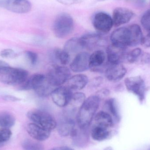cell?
Returning a JSON list of instances; mask_svg holds the SVG:
<instances>
[{"label": "cell", "mask_w": 150, "mask_h": 150, "mask_svg": "<svg viewBox=\"0 0 150 150\" xmlns=\"http://www.w3.org/2000/svg\"><path fill=\"white\" fill-rule=\"evenodd\" d=\"M58 2L65 5L78 4L83 2L84 0H56Z\"/></svg>", "instance_id": "37"}, {"label": "cell", "mask_w": 150, "mask_h": 150, "mask_svg": "<svg viewBox=\"0 0 150 150\" xmlns=\"http://www.w3.org/2000/svg\"><path fill=\"white\" fill-rule=\"evenodd\" d=\"M142 51L141 48H136L127 53L126 59L129 63H134L138 62L142 58Z\"/></svg>", "instance_id": "31"}, {"label": "cell", "mask_w": 150, "mask_h": 150, "mask_svg": "<svg viewBox=\"0 0 150 150\" xmlns=\"http://www.w3.org/2000/svg\"><path fill=\"white\" fill-rule=\"evenodd\" d=\"M89 83L86 75L79 74L71 77L68 81V87L72 91H79L83 89Z\"/></svg>", "instance_id": "22"}, {"label": "cell", "mask_w": 150, "mask_h": 150, "mask_svg": "<svg viewBox=\"0 0 150 150\" xmlns=\"http://www.w3.org/2000/svg\"><path fill=\"white\" fill-rule=\"evenodd\" d=\"M27 116L32 122L51 132L57 127V122L54 117L44 110H30L27 112Z\"/></svg>", "instance_id": "4"}, {"label": "cell", "mask_w": 150, "mask_h": 150, "mask_svg": "<svg viewBox=\"0 0 150 150\" xmlns=\"http://www.w3.org/2000/svg\"><path fill=\"white\" fill-rule=\"evenodd\" d=\"M46 79V76L40 74H35L28 77L26 80L20 85L19 89L23 91L35 90L42 84Z\"/></svg>", "instance_id": "19"}, {"label": "cell", "mask_w": 150, "mask_h": 150, "mask_svg": "<svg viewBox=\"0 0 150 150\" xmlns=\"http://www.w3.org/2000/svg\"><path fill=\"white\" fill-rule=\"evenodd\" d=\"M81 46L83 49L92 50L100 45L104 40L101 34L89 33L85 34L79 38Z\"/></svg>", "instance_id": "17"}, {"label": "cell", "mask_w": 150, "mask_h": 150, "mask_svg": "<svg viewBox=\"0 0 150 150\" xmlns=\"http://www.w3.org/2000/svg\"><path fill=\"white\" fill-rule=\"evenodd\" d=\"M106 54L101 50H97L90 56L89 69L93 72H100L104 67L106 60Z\"/></svg>", "instance_id": "16"}, {"label": "cell", "mask_w": 150, "mask_h": 150, "mask_svg": "<svg viewBox=\"0 0 150 150\" xmlns=\"http://www.w3.org/2000/svg\"><path fill=\"white\" fill-rule=\"evenodd\" d=\"M27 132L34 140L43 142L48 139L51 134V131L33 123H29L27 126Z\"/></svg>", "instance_id": "18"}, {"label": "cell", "mask_w": 150, "mask_h": 150, "mask_svg": "<svg viewBox=\"0 0 150 150\" xmlns=\"http://www.w3.org/2000/svg\"><path fill=\"white\" fill-rule=\"evenodd\" d=\"M94 125L110 129L114 126V121L112 115L108 112L100 111L95 115Z\"/></svg>", "instance_id": "23"}, {"label": "cell", "mask_w": 150, "mask_h": 150, "mask_svg": "<svg viewBox=\"0 0 150 150\" xmlns=\"http://www.w3.org/2000/svg\"><path fill=\"white\" fill-rule=\"evenodd\" d=\"M22 147L24 150H45L43 144L29 139L23 141Z\"/></svg>", "instance_id": "30"}, {"label": "cell", "mask_w": 150, "mask_h": 150, "mask_svg": "<svg viewBox=\"0 0 150 150\" xmlns=\"http://www.w3.org/2000/svg\"><path fill=\"white\" fill-rule=\"evenodd\" d=\"M53 54L55 59L62 66L67 65L71 60L70 54L64 49L57 48L54 50Z\"/></svg>", "instance_id": "29"}, {"label": "cell", "mask_w": 150, "mask_h": 150, "mask_svg": "<svg viewBox=\"0 0 150 150\" xmlns=\"http://www.w3.org/2000/svg\"><path fill=\"white\" fill-rule=\"evenodd\" d=\"M49 150H75L73 148L68 146H59V147H54L50 149Z\"/></svg>", "instance_id": "41"}, {"label": "cell", "mask_w": 150, "mask_h": 150, "mask_svg": "<svg viewBox=\"0 0 150 150\" xmlns=\"http://www.w3.org/2000/svg\"><path fill=\"white\" fill-rule=\"evenodd\" d=\"M142 45L146 47H150V33L143 37L142 42Z\"/></svg>", "instance_id": "40"}, {"label": "cell", "mask_w": 150, "mask_h": 150, "mask_svg": "<svg viewBox=\"0 0 150 150\" xmlns=\"http://www.w3.org/2000/svg\"><path fill=\"white\" fill-rule=\"evenodd\" d=\"M86 99L85 95L83 93L78 92L73 93L69 103L67 105L68 109L66 112L73 115L77 110L78 111Z\"/></svg>", "instance_id": "21"}, {"label": "cell", "mask_w": 150, "mask_h": 150, "mask_svg": "<svg viewBox=\"0 0 150 150\" xmlns=\"http://www.w3.org/2000/svg\"><path fill=\"white\" fill-rule=\"evenodd\" d=\"M0 7L14 13L24 14L30 11L32 4L28 0H0Z\"/></svg>", "instance_id": "7"}, {"label": "cell", "mask_w": 150, "mask_h": 150, "mask_svg": "<svg viewBox=\"0 0 150 150\" xmlns=\"http://www.w3.org/2000/svg\"><path fill=\"white\" fill-rule=\"evenodd\" d=\"M12 133L9 129L0 128V148L4 146L10 139Z\"/></svg>", "instance_id": "32"}, {"label": "cell", "mask_w": 150, "mask_h": 150, "mask_svg": "<svg viewBox=\"0 0 150 150\" xmlns=\"http://www.w3.org/2000/svg\"><path fill=\"white\" fill-rule=\"evenodd\" d=\"M57 131L62 137H66L70 135L76 128V123L73 115L66 112L57 125Z\"/></svg>", "instance_id": "13"}, {"label": "cell", "mask_w": 150, "mask_h": 150, "mask_svg": "<svg viewBox=\"0 0 150 150\" xmlns=\"http://www.w3.org/2000/svg\"><path fill=\"white\" fill-rule=\"evenodd\" d=\"M2 98L8 102H17L21 100L19 98L10 95H4L2 97Z\"/></svg>", "instance_id": "39"}, {"label": "cell", "mask_w": 150, "mask_h": 150, "mask_svg": "<svg viewBox=\"0 0 150 150\" xmlns=\"http://www.w3.org/2000/svg\"><path fill=\"white\" fill-rule=\"evenodd\" d=\"M100 100L96 94L86 98L77 113L76 122L79 128L88 129L98 109Z\"/></svg>", "instance_id": "1"}, {"label": "cell", "mask_w": 150, "mask_h": 150, "mask_svg": "<svg viewBox=\"0 0 150 150\" xmlns=\"http://www.w3.org/2000/svg\"><path fill=\"white\" fill-rule=\"evenodd\" d=\"M9 65L7 62L0 60V70L1 69H2L4 68L9 67Z\"/></svg>", "instance_id": "42"}, {"label": "cell", "mask_w": 150, "mask_h": 150, "mask_svg": "<svg viewBox=\"0 0 150 150\" xmlns=\"http://www.w3.org/2000/svg\"><path fill=\"white\" fill-rule=\"evenodd\" d=\"M46 77L49 83L56 88L68 82L71 77V72L66 66L54 65L49 69Z\"/></svg>", "instance_id": "5"}, {"label": "cell", "mask_w": 150, "mask_h": 150, "mask_svg": "<svg viewBox=\"0 0 150 150\" xmlns=\"http://www.w3.org/2000/svg\"><path fill=\"white\" fill-rule=\"evenodd\" d=\"M92 24L95 30L100 33H108L114 25L111 16L102 11L97 12L94 15Z\"/></svg>", "instance_id": "8"}, {"label": "cell", "mask_w": 150, "mask_h": 150, "mask_svg": "<svg viewBox=\"0 0 150 150\" xmlns=\"http://www.w3.org/2000/svg\"><path fill=\"white\" fill-rule=\"evenodd\" d=\"M74 26L73 17L68 13L62 12L56 16L54 22L53 30L57 38H64L71 34Z\"/></svg>", "instance_id": "3"}, {"label": "cell", "mask_w": 150, "mask_h": 150, "mask_svg": "<svg viewBox=\"0 0 150 150\" xmlns=\"http://www.w3.org/2000/svg\"><path fill=\"white\" fill-rule=\"evenodd\" d=\"M110 93L109 90L107 89H102L97 92L96 95H97L100 99L107 97Z\"/></svg>", "instance_id": "38"}, {"label": "cell", "mask_w": 150, "mask_h": 150, "mask_svg": "<svg viewBox=\"0 0 150 150\" xmlns=\"http://www.w3.org/2000/svg\"><path fill=\"white\" fill-rule=\"evenodd\" d=\"M28 77L26 70L7 67L0 70V82L8 85H20Z\"/></svg>", "instance_id": "2"}, {"label": "cell", "mask_w": 150, "mask_h": 150, "mask_svg": "<svg viewBox=\"0 0 150 150\" xmlns=\"http://www.w3.org/2000/svg\"><path fill=\"white\" fill-rule=\"evenodd\" d=\"M135 16V13L129 9L124 7H117L113 12L112 18L113 25L118 27L127 23Z\"/></svg>", "instance_id": "11"}, {"label": "cell", "mask_w": 150, "mask_h": 150, "mask_svg": "<svg viewBox=\"0 0 150 150\" xmlns=\"http://www.w3.org/2000/svg\"><path fill=\"white\" fill-rule=\"evenodd\" d=\"M150 150V148H149V149H148V150Z\"/></svg>", "instance_id": "44"}, {"label": "cell", "mask_w": 150, "mask_h": 150, "mask_svg": "<svg viewBox=\"0 0 150 150\" xmlns=\"http://www.w3.org/2000/svg\"><path fill=\"white\" fill-rule=\"evenodd\" d=\"M129 28L130 31L129 46H136L142 44L144 37L140 26L138 25L134 24L129 26Z\"/></svg>", "instance_id": "24"}, {"label": "cell", "mask_w": 150, "mask_h": 150, "mask_svg": "<svg viewBox=\"0 0 150 150\" xmlns=\"http://www.w3.org/2000/svg\"><path fill=\"white\" fill-rule=\"evenodd\" d=\"M15 122L16 119L13 115L6 111L0 112V127L9 129Z\"/></svg>", "instance_id": "27"}, {"label": "cell", "mask_w": 150, "mask_h": 150, "mask_svg": "<svg viewBox=\"0 0 150 150\" xmlns=\"http://www.w3.org/2000/svg\"><path fill=\"white\" fill-rule=\"evenodd\" d=\"M104 107L109 112L108 113L112 115L117 121L120 120V116L115 99L112 98L108 99L105 102Z\"/></svg>", "instance_id": "28"}, {"label": "cell", "mask_w": 150, "mask_h": 150, "mask_svg": "<svg viewBox=\"0 0 150 150\" xmlns=\"http://www.w3.org/2000/svg\"><path fill=\"white\" fill-rule=\"evenodd\" d=\"M126 73L127 69L121 63L108 64L105 71L106 78L112 82H117L121 80L125 76Z\"/></svg>", "instance_id": "14"}, {"label": "cell", "mask_w": 150, "mask_h": 150, "mask_svg": "<svg viewBox=\"0 0 150 150\" xmlns=\"http://www.w3.org/2000/svg\"><path fill=\"white\" fill-rule=\"evenodd\" d=\"M124 83L127 90L137 96L140 102L142 103L145 99L146 91L143 79L140 76L127 78Z\"/></svg>", "instance_id": "6"}, {"label": "cell", "mask_w": 150, "mask_h": 150, "mask_svg": "<svg viewBox=\"0 0 150 150\" xmlns=\"http://www.w3.org/2000/svg\"><path fill=\"white\" fill-rule=\"evenodd\" d=\"M141 23L144 29L150 33V9L145 11L142 16Z\"/></svg>", "instance_id": "33"}, {"label": "cell", "mask_w": 150, "mask_h": 150, "mask_svg": "<svg viewBox=\"0 0 150 150\" xmlns=\"http://www.w3.org/2000/svg\"><path fill=\"white\" fill-rule=\"evenodd\" d=\"M88 129L75 128L71 133L73 143L78 147H84L88 143L89 140V134Z\"/></svg>", "instance_id": "20"}, {"label": "cell", "mask_w": 150, "mask_h": 150, "mask_svg": "<svg viewBox=\"0 0 150 150\" xmlns=\"http://www.w3.org/2000/svg\"><path fill=\"white\" fill-rule=\"evenodd\" d=\"M25 54L31 64L35 65L37 64L38 61V56L36 53L32 51H28L25 52Z\"/></svg>", "instance_id": "35"}, {"label": "cell", "mask_w": 150, "mask_h": 150, "mask_svg": "<svg viewBox=\"0 0 150 150\" xmlns=\"http://www.w3.org/2000/svg\"><path fill=\"white\" fill-rule=\"evenodd\" d=\"M90 56L86 52L78 53L70 64L71 70L75 73H81L89 69Z\"/></svg>", "instance_id": "15"}, {"label": "cell", "mask_w": 150, "mask_h": 150, "mask_svg": "<svg viewBox=\"0 0 150 150\" xmlns=\"http://www.w3.org/2000/svg\"><path fill=\"white\" fill-rule=\"evenodd\" d=\"M19 54L16 52L14 50L9 48L4 49L0 52V56L4 58L13 59L18 57Z\"/></svg>", "instance_id": "34"}, {"label": "cell", "mask_w": 150, "mask_h": 150, "mask_svg": "<svg viewBox=\"0 0 150 150\" xmlns=\"http://www.w3.org/2000/svg\"><path fill=\"white\" fill-rule=\"evenodd\" d=\"M83 49L80 43V39L73 38L69 40L64 45V50L69 54L80 52L79 51Z\"/></svg>", "instance_id": "26"}, {"label": "cell", "mask_w": 150, "mask_h": 150, "mask_svg": "<svg viewBox=\"0 0 150 150\" xmlns=\"http://www.w3.org/2000/svg\"><path fill=\"white\" fill-rule=\"evenodd\" d=\"M126 47L111 44L106 49L107 59L109 64H120L126 59Z\"/></svg>", "instance_id": "10"}, {"label": "cell", "mask_w": 150, "mask_h": 150, "mask_svg": "<svg viewBox=\"0 0 150 150\" xmlns=\"http://www.w3.org/2000/svg\"><path fill=\"white\" fill-rule=\"evenodd\" d=\"M104 82V79L101 76L94 78L89 82V86L91 88H97L99 87Z\"/></svg>", "instance_id": "36"}, {"label": "cell", "mask_w": 150, "mask_h": 150, "mask_svg": "<svg viewBox=\"0 0 150 150\" xmlns=\"http://www.w3.org/2000/svg\"><path fill=\"white\" fill-rule=\"evenodd\" d=\"M72 91L68 86H61L55 88L51 94L52 100L59 107H66L72 97Z\"/></svg>", "instance_id": "9"}, {"label": "cell", "mask_w": 150, "mask_h": 150, "mask_svg": "<svg viewBox=\"0 0 150 150\" xmlns=\"http://www.w3.org/2000/svg\"><path fill=\"white\" fill-rule=\"evenodd\" d=\"M111 134L110 129L93 125L91 130V136L93 140L101 142L107 139Z\"/></svg>", "instance_id": "25"}, {"label": "cell", "mask_w": 150, "mask_h": 150, "mask_svg": "<svg viewBox=\"0 0 150 150\" xmlns=\"http://www.w3.org/2000/svg\"><path fill=\"white\" fill-rule=\"evenodd\" d=\"M98 1H106V0H97Z\"/></svg>", "instance_id": "43"}, {"label": "cell", "mask_w": 150, "mask_h": 150, "mask_svg": "<svg viewBox=\"0 0 150 150\" xmlns=\"http://www.w3.org/2000/svg\"><path fill=\"white\" fill-rule=\"evenodd\" d=\"M112 44L126 47L129 46L130 31L129 26L122 27L114 31L110 36Z\"/></svg>", "instance_id": "12"}]
</instances>
